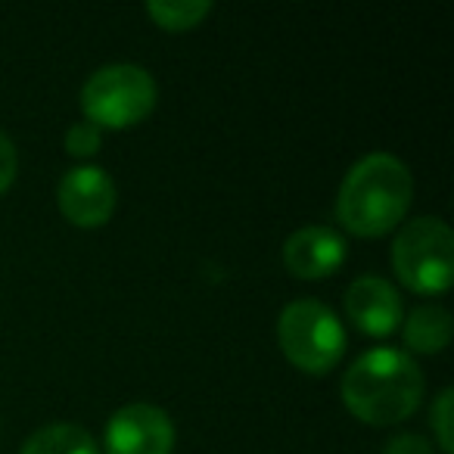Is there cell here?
<instances>
[{
	"mask_svg": "<svg viewBox=\"0 0 454 454\" xmlns=\"http://www.w3.org/2000/svg\"><path fill=\"white\" fill-rule=\"evenodd\" d=\"M284 268L299 280L330 278L346 262V240L340 231L324 224H305L286 237L280 249Z\"/></svg>",
	"mask_w": 454,
	"mask_h": 454,
	"instance_id": "9c48e42d",
	"label": "cell"
},
{
	"mask_svg": "<svg viewBox=\"0 0 454 454\" xmlns=\"http://www.w3.org/2000/svg\"><path fill=\"white\" fill-rule=\"evenodd\" d=\"M103 448L106 454H171L175 423L156 404L131 402L109 417Z\"/></svg>",
	"mask_w": 454,
	"mask_h": 454,
	"instance_id": "8992f818",
	"label": "cell"
},
{
	"mask_svg": "<svg viewBox=\"0 0 454 454\" xmlns=\"http://www.w3.org/2000/svg\"><path fill=\"white\" fill-rule=\"evenodd\" d=\"M451 404H454V389L451 386H445V389L435 395L433 402V411H429V417H433V429H435V442H439L442 454H454V435H451Z\"/></svg>",
	"mask_w": 454,
	"mask_h": 454,
	"instance_id": "4fadbf2b",
	"label": "cell"
},
{
	"mask_svg": "<svg viewBox=\"0 0 454 454\" xmlns=\"http://www.w3.org/2000/svg\"><path fill=\"white\" fill-rule=\"evenodd\" d=\"M427 380L404 348H367L342 373V404L367 427H395L423 402Z\"/></svg>",
	"mask_w": 454,
	"mask_h": 454,
	"instance_id": "6da1fadb",
	"label": "cell"
},
{
	"mask_svg": "<svg viewBox=\"0 0 454 454\" xmlns=\"http://www.w3.org/2000/svg\"><path fill=\"white\" fill-rule=\"evenodd\" d=\"M278 342L293 367L311 377L330 373L346 355V327L321 299H293L278 317Z\"/></svg>",
	"mask_w": 454,
	"mask_h": 454,
	"instance_id": "5b68a950",
	"label": "cell"
},
{
	"mask_svg": "<svg viewBox=\"0 0 454 454\" xmlns=\"http://www.w3.org/2000/svg\"><path fill=\"white\" fill-rule=\"evenodd\" d=\"M383 454H435V451H433V445H429V439H423V435L402 433V435H395V439H389Z\"/></svg>",
	"mask_w": 454,
	"mask_h": 454,
	"instance_id": "2e32d148",
	"label": "cell"
},
{
	"mask_svg": "<svg viewBox=\"0 0 454 454\" xmlns=\"http://www.w3.org/2000/svg\"><path fill=\"white\" fill-rule=\"evenodd\" d=\"M16 171H20V153L16 144L0 131V193L10 190V184L16 181Z\"/></svg>",
	"mask_w": 454,
	"mask_h": 454,
	"instance_id": "9a60e30c",
	"label": "cell"
},
{
	"mask_svg": "<svg viewBox=\"0 0 454 454\" xmlns=\"http://www.w3.org/2000/svg\"><path fill=\"white\" fill-rule=\"evenodd\" d=\"M212 13L206 0H153L146 4V16L165 32H190Z\"/></svg>",
	"mask_w": 454,
	"mask_h": 454,
	"instance_id": "7c38bea8",
	"label": "cell"
},
{
	"mask_svg": "<svg viewBox=\"0 0 454 454\" xmlns=\"http://www.w3.org/2000/svg\"><path fill=\"white\" fill-rule=\"evenodd\" d=\"M115 181L97 165H75L57 184V206L63 218L84 231L103 227L115 212Z\"/></svg>",
	"mask_w": 454,
	"mask_h": 454,
	"instance_id": "52a82bcc",
	"label": "cell"
},
{
	"mask_svg": "<svg viewBox=\"0 0 454 454\" xmlns=\"http://www.w3.org/2000/svg\"><path fill=\"white\" fill-rule=\"evenodd\" d=\"M402 321H404V327H402L404 346H408L411 352L439 355L442 348L451 342V315H448V309H442V305H417Z\"/></svg>",
	"mask_w": 454,
	"mask_h": 454,
	"instance_id": "30bf717a",
	"label": "cell"
},
{
	"mask_svg": "<svg viewBox=\"0 0 454 454\" xmlns=\"http://www.w3.org/2000/svg\"><path fill=\"white\" fill-rule=\"evenodd\" d=\"M414 200L411 168L392 153H367L346 171L336 193V218L348 234L383 237L404 221Z\"/></svg>",
	"mask_w": 454,
	"mask_h": 454,
	"instance_id": "7a4b0ae2",
	"label": "cell"
},
{
	"mask_svg": "<svg viewBox=\"0 0 454 454\" xmlns=\"http://www.w3.org/2000/svg\"><path fill=\"white\" fill-rule=\"evenodd\" d=\"M392 271L417 296H439L454 280V234L435 215L402 224L392 240Z\"/></svg>",
	"mask_w": 454,
	"mask_h": 454,
	"instance_id": "277c9868",
	"label": "cell"
},
{
	"mask_svg": "<svg viewBox=\"0 0 454 454\" xmlns=\"http://www.w3.org/2000/svg\"><path fill=\"white\" fill-rule=\"evenodd\" d=\"M346 315L364 336H389L404 317L402 293L377 274L352 280L346 290Z\"/></svg>",
	"mask_w": 454,
	"mask_h": 454,
	"instance_id": "ba28073f",
	"label": "cell"
},
{
	"mask_svg": "<svg viewBox=\"0 0 454 454\" xmlns=\"http://www.w3.org/2000/svg\"><path fill=\"white\" fill-rule=\"evenodd\" d=\"M84 115L90 125L103 131H125L146 119L159 103L156 78L134 63H109L100 66L82 88Z\"/></svg>",
	"mask_w": 454,
	"mask_h": 454,
	"instance_id": "3957f363",
	"label": "cell"
},
{
	"mask_svg": "<svg viewBox=\"0 0 454 454\" xmlns=\"http://www.w3.org/2000/svg\"><path fill=\"white\" fill-rule=\"evenodd\" d=\"M20 454H103L94 435L78 423H47L22 442Z\"/></svg>",
	"mask_w": 454,
	"mask_h": 454,
	"instance_id": "8fae6325",
	"label": "cell"
},
{
	"mask_svg": "<svg viewBox=\"0 0 454 454\" xmlns=\"http://www.w3.org/2000/svg\"><path fill=\"white\" fill-rule=\"evenodd\" d=\"M103 131L90 121H75V125L66 131V153L75 159H90L100 153Z\"/></svg>",
	"mask_w": 454,
	"mask_h": 454,
	"instance_id": "5bb4252c",
	"label": "cell"
}]
</instances>
